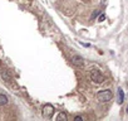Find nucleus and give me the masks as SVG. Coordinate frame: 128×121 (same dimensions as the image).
Wrapping results in <instances>:
<instances>
[{
    "label": "nucleus",
    "mask_w": 128,
    "mask_h": 121,
    "mask_svg": "<svg viewBox=\"0 0 128 121\" xmlns=\"http://www.w3.org/2000/svg\"><path fill=\"white\" fill-rule=\"evenodd\" d=\"M74 120H84L83 116H74Z\"/></svg>",
    "instance_id": "9d476101"
},
{
    "label": "nucleus",
    "mask_w": 128,
    "mask_h": 121,
    "mask_svg": "<svg viewBox=\"0 0 128 121\" xmlns=\"http://www.w3.org/2000/svg\"><path fill=\"white\" fill-rule=\"evenodd\" d=\"M97 98L100 101V102H108L113 98V93L110 90H100L98 93H97Z\"/></svg>",
    "instance_id": "f257e3e1"
},
{
    "label": "nucleus",
    "mask_w": 128,
    "mask_h": 121,
    "mask_svg": "<svg viewBox=\"0 0 128 121\" xmlns=\"http://www.w3.org/2000/svg\"><path fill=\"white\" fill-rule=\"evenodd\" d=\"M98 20H99V22H103V20H106V15H104V14H102V15L99 17V19H98Z\"/></svg>",
    "instance_id": "1a4fd4ad"
},
{
    "label": "nucleus",
    "mask_w": 128,
    "mask_h": 121,
    "mask_svg": "<svg viewBox=\"0 0 128 121\" xmlns=\"http://www.w3.org/2000/svg\"><path fill=\"white\" fill-rule=\"evenodd\" d=\"M99 13H100L99 10H96V12H93V13H92V17H90V18H92V19H94V18H97Z\"/></svg>",
    "instance_id": "6e6552de"
},
{
    "label": "nucleus",
    "mask_w": 128,
    "mask_h": 121,
    "mask_svg": "<svg viewBox=\"0 0 128 121\" xmlns=\"http://www.w3.org/2000/svg\"><path fill=\"white\" fill-rule=\"evenodd\" d=\"M118 93H119V101H118V102L122 103V102H123V91H122V90H118Z\"/></svg>",
    "instance_id": "0eeeda50"
},
{
    "label": "nucleus",
    "mask_w": 128,
    "mask_h": 121,
    "mask_svg": "<svg viewBox=\"0 0 128 121\" xmlns=\"http://www.w3.org/2000/svg\"><path fill=\"white\" fill-rule=\"evenodd\" d=\"M90 80H92L94 83L100 85V83L104 82V76L100 73V71H98V70H92V71H90Z\"/></svg>",
    "instance_id": "f03ea898"
},
{
    "label": "nucleus",
    "mask_w": 128,
    "mask_h": 121,
    "mask_svg": "<svg viewBox=\"0 0 128 121\" xmlns=\"http://www.w3.org/2000/svg\"><path fill=\"white\" fill-rule=\"evenodd\" d=\"M6 103H8V97H6L5 95H3V93H0V105L4 106V105H6Z\"/></svg>",
    "instance_id": "39448f33"
},
{
    "label": "nucleus",
    "mask_w": 128,
    "mask_h": 121,
    "mask_svg": "<svg viewBox=\"0 0 128 121\" xmlns=\"http://www.w3.org/2000/svg\"><path fill=\"white\" fill-rule=\"evenodd\" d=\"M72 62H73V65H76L77 67H83V66H84V59H83L80 55H74V57L72 58Z\"/></svg>",
    "instance_id": "20e7f679"
},
{
    "label": "nucleus",
    "mask_w": 128,
    "mask_h": 121,
    "mask_svg": "<svg viewBox=\"0 0 128 121\" xmlns=\"http://www.w3.org/2000/svg\"><path fill=\"white\" fill-rule=\"evenodd\" d=\"M68 118V116L64 113V112H60L58 116H56V120H67Z\"/></svg>",
    "instance_id": "423d86ee"
},
{
    "label": "nucleus",
    "mask_w": 128,
    "mask_h": 121,
    "mask_svg": "<svg viewBox=\"0 0 128 121\" xmlns=\"http://www.w3.org/2000/svg\"><path fill=\"white\" fill-rule=\"evenodd\" d=\"M53 112H54V107H53L52 105L48 103V105L44 106V108H43V116H44V117H50Z\"/></svg>",
    "instance_id": "7ed1b4c3"
}]
</instances>
